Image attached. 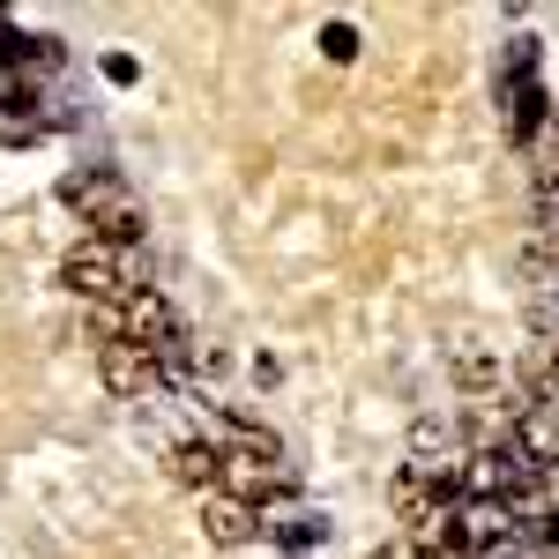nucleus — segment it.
<instances>
[{"label":"nucleus","mask_w":559,"mask_h":559,"mask_svg":"<svg viewBox=\"0 0 559 559\" xmlns=\"http://www.w3.org/2000/svg\"><path fill=\"white\" fill-rule=\"evenodd\" d=\"M60 284H68L75 299L105 306V313H120L134 292H150V284H142V269H134V254H120V247H97V239H83L75 254L60 261Z\"/></svg>","instance_id":"2"},{"label":"nucleus","mask_w":559,"mask_h":559,"mask_svg":"<svg viewBox=\"0 0 559 559\" xmlns=\"http://www.w3.org/2000/svg\"><path fill=\"white\" fill-rule=\"evenodd\" d=\"M224 477L239 500H269V492H292V463H284V440L254 418H231L224 432Z\"/></svg>","instance_id":"1"},{"label":"nucleus","mask_w":559,"mask_h":559,"mask_svg":"<svg viewBox=\"0 0 559 559\" xmlns=\"http://www.w3.org/2000/svg\"><path fill=\"white\" fill-rule=\"evenodd\" d=\"M321 45H329V60H350V52H358V38H350V23H329V38H321Z\"/></svg>","instance_id":"12"},{"label":"nucleus","mask_w":559,"mask_h":559,"mask_svg":"<svg viewBox=\"0 0 559 559\" xmlns=\"http://www.w3.org/2000/svg\"><path fill=\"white\" fill-rule=\"evenodd\" d=\"M530 388H537V403H552V411H559V336L537 344V358H530Z\"/></svg>","instance_id":"8"},{"label":"nucleus","mask_w":559,"mask_h":559,"mask_svg":"<svg viewBox=\"0 0 559 559\" xmlns=\"http://www.w3.org/2000/svg\"><path fill=\"white\" fill-rule=\"evenodd\" d=\"M173 477L187 485V492H224V448H216V440H179Z\"/></svg>","instance_id":"6"},{"label":"nucleus","mask_w":559,"mask_h":559,"mask_svg":"<svg viewBox=\"0 0 559 559\" xmlns=\"http://www.w3.org/2000/svg\"><path fill=\"white\" fill-rule=\"evenodd\" d=\"M97 373H105L112 395H128V403L157 395V381H165V366H157L142 344H112V336H105V350H97Z\"/></svg>","instance_id":"3"},{"label":"nucleus","mask_w":559,"mask_h":559,"mask_svg":"<svg viewBox=\"0 0 559 559\" xmlns=\"http://www.w3.org/2000/svg\"><path fill=\"white\" fill-rule=\"evenodd\" d=\"M537 194H545V202L559 194V112H552V128H545V173H537Z\"/></svg>","instance_id":"10"},{"label":"nucleus","mask_w":559,"mask_h":559,"mask_svg":"<svg viewBox=\"0 0 559 559\" xmlns=\"http://www.w3.org/2000/svg\"><path fill=\"white\" fill-rule=\"evenodd\" d=\"M202 537L224 545V552H239V545H254V537H261V508H254V500H239V492H202Z\"/></svg>","instance_id":"5"},{"label":"nucleus","mask_w":559,"mask_h":559,"mask_svg":"<svg viewBox=\"0 0 559 559\" xmlns=\"http://www.w3.org/2000/svg\"><path fill=\"white\" fill-rule=\"evenodd\" d=\"M455 381L463 388H492L500 381V358H485L477 344H455Z\"/></svg>","instance_id":"9"},{"label":"nucleus","mask_w":559,"mask_h":559,"mask_svg":"<svg viewBox=\"0 0 559 559\" xmlns=\"http://www.w3.org/2000/svg\"><path fill=\"white\" fill-rule=\"evenodd\" d=\"M83 239H97V247H120V254H134V239H142V202H134L128 187H112V194H97L83 210Z\"/></svg>","instance_id":"4"},{"label":"nucleus","mask_w":559,"mask_h":559,"mask_svg":"<svg viewBox=\"0 0 559 559\" xmlns=\"http://www.w3.org/2000/svg\"><path fill=\"white\" fill-rule=\"evenodd\" d=\"M530 306H537V329L559 336V269L552 261H530Z\"/></svg>","instance_id":"7"},{"label":"nucleus","mask_w":559,"mask_h":559,"mask_svg":"<svg viewBox=\"0 0 559 559\" xmlns=\"http://www.w3.org/2000/svg\"><path fill=\"white\" fill-rule=\"evenodd\" d=\"M411 440H418V463H426L432 448H448V426H440V418H418V432H411Z\"/></svg>","instance_id":"11"}]
</instances>
